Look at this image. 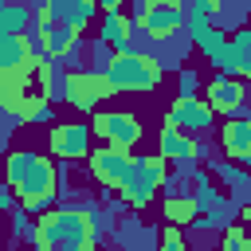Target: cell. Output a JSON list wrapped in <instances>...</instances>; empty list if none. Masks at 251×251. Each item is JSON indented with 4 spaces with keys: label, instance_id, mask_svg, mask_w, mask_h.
<instances>
[{
    "label": "cell",
    "instance_id": "cell-1",
    "mask_svg": "<svg viewBox=\"0 0 251 251\" xmlns=\"http://www.w3.org/2000/svg\"><path fill=\"white\" fill-rule=\"evenodd\" d=\"M102 235V212L94 204H71V208H47L35 216L31 243L39 251H86Z\"/></svg>",
    "mask_w": 251,
    "mask_h": 251
},
{
    "label": "cell",
    "instance_id": "cell-2",
    "mask_svg": "<svg viewBox=\"0 0 251 251\" xmlns=\"http://www.w3.org/2000/svg\"><path fill=\"white\" fill-rule=\"evenodd\" d=\"M102 71L110 75V82H114L118 94H149V90H157L161 78H165L161 59L149 55V51H137V47L110 51V59H106Z\"/></svg>",
    "mask_w": 251,
    "mask_h": 251
},
{
    "label": "cell",
    "instance_id": "cell-3",
    "mask_svg": "<svg viewBox=\"0 0 251 251\" xmlns=\"http://www.w3.org/2000/svg\"><path fill=\"white\" fill-rule=\"evenodd\" d=\"M169 157L165 153H149V157H137L133 153V161L126 165V173H122V180H118V196H122V204H129V208H145L153 196H157V188H165L169 184Z\"/></svg>",
    "mask_w": 251,
    "mask_h": 251
},
{
    "label": "cell",
    "instance_id": "cell-4",
    "mask_svg": "<svg viewBox=\"0 0 251 251\" xmlns=\"http://www.w3.org/2000/svg\"><path fill=\"white\" fill-rule=\"evenodd\" d=\"M118 90H114V82H110V75L106 71H94V67H75V71H67L63 78H59V98L63 102H71L75 110H82V114H94L106 98H114Z\"/></svg>",
    "mask_w": 251,
    "mask_h": 251
},
{
    "label": "cell",
    "instance_id": "cell-5",
    "mask_svg": "<svg viewBox=\"0 0 251 251\" xmlns=\"http://www.w3.org/2000/svg\"><path fill=\"white\" fill-rule=\"evenodd\" d=\"M133 24L153 43H169V39H176V31H184L188 8H184V0H137Z\"/></svg>",
    "mask_w": 251,
    "mask_h": 251
},
{
    "label": "cell",
    "instance_id": "cell-6",
    "mask_svg": "<svg viewBox=\"0 0 251 251\" xmlns=\"http://www.w3.org/2000/svg\"><path fill=\"white\" fill-rule=\"evenodd\" d=\"M59 180H63V169H59L51 157H35V165L27 169V176L16 184V196H20V204H24L31 216H39V212H47V208L55 204Z\"/></svg>",
    "mask_w": 251,
    "mask_h": 251
},
{
    "label": "cell",
    "instance_id": "cell-7",
    "mask_svg": "<svg viewBox=\"0 0 251 251\" xmlns=\"http://www.w3.org/2000/svg\"><path fill=\"white\" fill-rule=\"evenodd\" d=\"M90 129L110 141V145H122V149H133L141 141V122L137 114H126V110H94V122Z\"/></svg>",
    "mask_w": 251,
    "mask_h": 251
},
{
    "label": "cell",
    "instance_id": "cell-8",
    "mask_svg": "<svg viewBox=\"0 0 251 251\" xmlns=\"http://www.w3.org/2000/svg\"><path fill=\"white\" fill-rule=\"evenodd\" d=\"M31 39H35V47L43 51V55H51V59H71L78 47H82V27H71V24H63V20H51V24H43V27H31L27 31Z\"/></svg>",
    "mask_w": 251,
    "mask_h": 251
},
{
    "label": "cell",
    "instance_id": "cell-9",
    "mask_svg": "<svg viewBox=\"0 0 251 251\" xmlns=\"http://www.w3.org/2000/svg\"><path fill=\"white\" fill-rule=\"evenodd\" d=\"M90 126L86 122H59V126H51V133H47V149H51V157H59L63 165L67 161H82L86 153H90Z\"/></svg>",
    "mask_w": 251,
    "mask_h": 251
},
{
    "label": "cell",
    "instance_id": "cell-10",
    "mask_svg": "<svg viewBox=\"0 0 251 251\" xmlns=\"http://www.w3.org/2000/svg\"><path fill=\"white\" fill-rule=\"evenodd\" d=\"M133 161V149H122V145H98L94 153H86V169H90V176L102 184V188H118V180H122V173H126V165Z\"/></svg>",
    "mask_w": 251,
    "mask_h": 251
},
{
    "label": "cell",
    "instance_id": "cell-11",
    "mask_svg": "<svg viewBox=\"0 0 251 251\" xmlns=\"http://www.w3.org/2000/svg\"><path fill=\"white\" fill-rule=\"evenodd\" d=\"M212 106H208V98H196V94H176L173 98V106L165 110V122L169 126H176V129H184V133H204L208 126H212Z\"/></svg>",
    "mask_w": 251,
    "mask_h": 251
},
{
    "label": "cell",
    "instance_id": "cell-12",
    "mask_svg": "<svg viewBox=\"0 0 251 251\" xmlns=\"http://www.w3.org/2000/svg\"><path fill=\"white\" fill-rule=\"evenodd\" d=\"M157 153H165L169 161H176V165H196V161H204V153H208V145L204 141H196L192 133H184V129H176V126H161V133H157Z\"/></svg>",
    "mask_w": 251,
    "mask_h": 251
},
{
    "label": "cell",
    "instance_id": "cell-13",
    "mask_svg": "<svg viewBox=\"0 0 251 251\" xmlns=\"http://www.w3.org/2000/svg\"><path fill=\"white\" fill-rule=\"evenodd\" d=\"M208 106L216 110V114H239L243 110V102H247V86H243V78L239 75H216L212 82H208Z\"/></svg>",
    "mask_w": 251,
    "mask_h": 251
},
{
    "label": "cell",
    "instance_id": "cell-14",
    "mask_svg": "<svg viewBox=\"0 0 251 251\" xmlns=\"http://www.w3.org/2000/svg\"><path fill=\"white\" fill-rule=\"evenodd\" d=\"M220 149L227 161H239V165H251V114L243 118H227L220 126Z\"/></svg>",
    "mask_w": 251,
    "mask_h": 251
},
{
    "label": "cell",
    "instance_id": "cell-15",
    "mask_svg": "<svg viewBox=\"0 0 251 251\" xmlns=\"http://www.w3.org/2000/svg\"><path fill=\"white\" fill-rule=\"evenodd\" d=\"M184 27H188V39H192V43L212 59V67H216V63H220V51H224V43H227V35L212 24V16H200V12H188V24H184Z\"/></svg>",
    "mask_w": 251,
    "mask_h": 251
},
{
    "label": "cell",
    "instance_id": "cell-16",
    "mask_svg": "<svg viewBox=\"0 0 251 251\" xmlns=\"http://www.w3.org/2000/svg\"><path fill=\"white\" fill-rule=\"evenodd\" d=\"M133 20L122 12V8H110V12H102V31H98V43L106 47V51H126V47H133Z\"/></svg>",
    "mask_w": 251,
    "mask_h": 251
},
{
    "label": "cell",
    "instance_id": "cell-17",
    "mask_svg": "<svg viewBox=\"0 0 251 251\" xmlns=\"http://www.w3.org/2000/svg\"><path fill=\"white\" fill-rule=\"evenodd\" d=\"M251 67V24L247 27H239L235 35H227V43H224V51H220V63H216V71H224V75H239L243 78V71Z\"/></svg>",
    "mask_w": 251,
    "mask_h": 251
},
{
    "label": "cell",
    "instance_id": "cell-18",
    "mask_svg": "<svg viewBox=\"0 0 251 251\" xmlns=\"http://www.w3.org/2000/svg\"><path fill=\"white\" fill-rule=\"evenodd\" d=\"M196 216H200V204H196L192 192H169V196H165V220H169V224L180 227V224H192Z\"/></svg>",
    "mask_w": 251,
    "mask_h": 251
},
{
    "label": "cell",
    "instance_id": "cell-19",
    "mask_svg": "<svg viewBox=\"0 0 251 251\" xmlns=\"http://www.w3.org/2000/svg\"><path fill=\"white\" fill-rule=\"evenodd\" d=\"M35 27V12L24 0H8V8L0 12V31H31Z\"/></svg>",
    "mask_w": 251,
    "mask_h": 251
},
{
    "label": "cell",
    "instance_id": "cell-20",
    "mask_svg": "<svg viewBox=\"0 0 251 251\" xmlns=\"http://www.w3.org/2000/svg\"><path fill=\"white\" fill-rule=\"evenodd\" d=\"M35 157H39L35 149H12V153H8V161H4V180L16 188V184L27 176V169L35 165Z\"/></svg>",
    "mask_w": 251,
    "mask_h": 251
},
{
    "label": "cell",
    "instance_id": "cell-21",
    "mask_svg": "<svg viewBox=\"0 0 251 251\" xmlns=\"http://www.w3.org/2000/svg\"><path fill=\"white\" fill-rule=\"evenodd\" d=\"M216 176L224 184H231V188H247L251 184V165L239 169V161H224V165H216Z\"/></svg>",
    "mask_w": 251,
    "mask_h": 251
},
{
    "label": "cell",
    "instance_id": "cell-22",
    "mask_svg": "<svg viewBox=\"0 0 251 251\" xmlns=\"http://www.w3.org/2000/svg\"><path fill=\"white\" fill-rule=\"evenodd\" d=\"M192 196H196L200 212L216 208V188H212V176H208V173H192Z\"/></svg>",
    "mask_w": 251,
    "mask_h": 251
},
{
    "label": "cell",
    "instance_id": "cell-23",
    "mask_svg": "<svg viewBox=\"0 0 251 251\" xmlns=\"http://www.w3.org/2000/svg\"><path fill=\"white\" fill-rule=\"evenodd\" d=\"M224 251H247L251 247V235H247V227L243 224H231L227 231H224V243H220Z\"/></svg>",
    "mask_w": 251,
    "mask_h": 251
},
{
    "label": "cell",
    "instance_id": "cell-24",
    "mask_svg": "<svg viewBox=\"0 0 251 251\" xmlns=\"http://www.w3.org/2000/svg\"><path fill=\"white\" fill-rule=\"evenodd\" d=\"M196 86H200V78H196V71H188V67H180V71H176V94H196Z\"/></svg>",
    "mask_w": 251,
    "mask_h": 251
},
{
    "label": "cell",
    "instance_id": "cell-25",
    "mask_svg": "<svg viewBox=\"0 0 251 251\" xmlns=\"http://www.w3.org/2000/svg\"><path fill=\"white\" fill-rule=\"evenodd\" d=\"M161 247H169V251H180L184 247V235L176 231V224H169V231L161 235Z\"/></svg>",
    "mask_w": 251,
    "mask_h": 251
},
{
    "label": "cell",
    "instance_id": "cell-26",
    "mask_svg": "<svg viewBox=\"0 0 251 251\" xmlns=\"http://www.w3.org/2000/svg\"><path fill=\"white\" fill-rule=\"evenodd\" d=\"M220 8H224V0H192V8H188V12H200V16H220Z\"/></svg>",
    "mask_w": 251,
    "mask_h": 251
},
{
    "label": "cell",
    "instance_id": "cell-27",
    "mask_svg": "<svg viewBox=\"0 0 251 251\" xmlns=\"http://www.w3.org/2000/svg\"><path fill=\"white\" fill-rule=\"evenodd\" d=\"M12 204H16V188L4 180V184H0V212H12Z\"/></svg>",
    "mask_w": 251,
    "mask_h": 251
},
{
    "label": "cell",
    "instance_id": "cell-28",
    "mask_svg": "<svg viewBox=\"0 0 251 251\" xmlns=\"http://www.w3.org/2000/svg\"><path fill=\"white\" fill-rule=\"evenodd\" d=\"M239 224H243V227H247V235H251V204H243V208H239Z\"/></svg>",
    "mask_w": 251,
    "mask_h": 251
},
{
    "label": "cell",
    "instance_id": "cell-29",
    "mask_svg": "<svg viewBox=\"0 0 251 251\" xmlns=\"http://www.w3.org/2000/svg\"><path fill=\"white\" fill-rule=\"evenodd\" d=\"M98 8H102V12H110V8H122V0H98Z\"/></svg>",
    "mask_w": 251,
    "mask_h": 251
},
{
    "label": "cell",
    "instance_id": "cell-30",
    "mask_svg": "<svg viewBox=\"0 0 251 251\" xmlns=\"http://www.w3.org/2000/svg\"><path fill=\"white\" fill-rule=\"evenodd\" d=\"M243 82H251V67H247V71H243Z\"/></svg>",
    "mask_w": 251,
    "mask_h": 251
},
{
    "label": "cell",
    "instance_id": "cell-31",
    "mask_svg": "<svg viewBox=\"0 0 251 251\" xmlns=\"http://www.w3.org/2000/svg\"><path fill=\"white\" fill-rule=\"evenodd\" d=\"M24 4H35V0H24Z\"/></svg>",
    "mask_w": 251,
    "mask_h": 251
}]
</instances>
